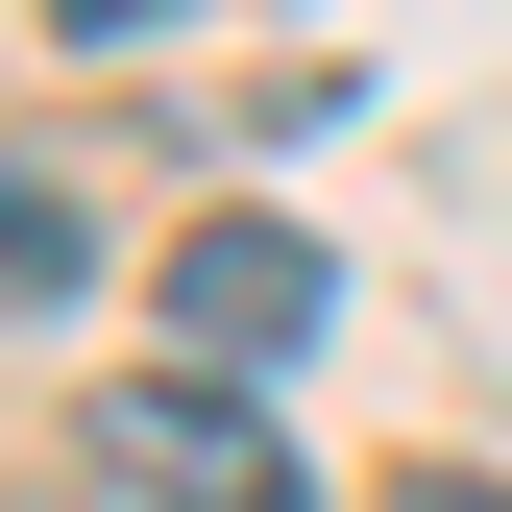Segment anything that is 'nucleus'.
Returning <instances> with one entry per match:
<instances>
[{
	"mask_svg": "<svg viewBox=\"0 0 512 512\" xmlns=\"http://www.w3.org/2000/svg\"><path fill=\"white\" fill-rule=\"evenodd\" d=\"M98 464L147 512H293V439H269V366H196L171 342L147 391H98Z\"/></svg>",
	"mask_w": 512,
	"mask_h": 512,
	"instance_id": "obj_1",
	"label": "nucleus"
},
{
	"mask_svg": "<svg viewBox=\"0 0 512 512\" xmlns=\"http://www.w3.org/2000/svg\"><path fill=\"white\" fill-rule=\"evenodd\" d=\"M317 317H342V269H317L293 220H196V244H171V342H196V366H293Z\"/></svg>",
	"mask_w": 512,
	"mask_h": 512,
	"instance_id": "obj_2",
	"label": "nucleus"
},
{
	"mask_svg": "<svg viewBox=\"0 0 512 512\" xmlns=\"http://www.w3.org/2000/svg\"><path fill=\"white\" fill-rule=\"evenodd\" d=\"M0 293H25V317H74V293H98V220L49 196V171H25V196H0Z\"/></svg>",
	"mask_w": 512,
	"mask_h": 512,
	"instance_id": "obj_3",
	"label": "nucleus"
},
{
	"mask_svg": "<svg viewBox=\"0 0 512 512\" xmlns=\"http://www.w3.org/2000/svg\"><path fill=\"white\" fill-rule=\"evenodd\" d=\"M25 25H74V49H122V25H171V0H25Z\"/></svg>",
	"mask_w": 512,
	"mask_h": 512,
	"instance_id": "obj_4",
	"label": "nucleus"
},
{
	"mask_svg": "<svg viewBox=\"0 0 512 512\" xmlns=\"http://www.w3.org/2000/svg\"><path fill=\"white\" fill-rule=\"evenodd\" d=\"M391 512H512V488H488V464H439V488H391Z\"/></svg>",
	"mask_w": 512,
	"mask_h": 512,
	"instance_id": "obj_5",
	"label": "nucleus"
}]
</instances>
